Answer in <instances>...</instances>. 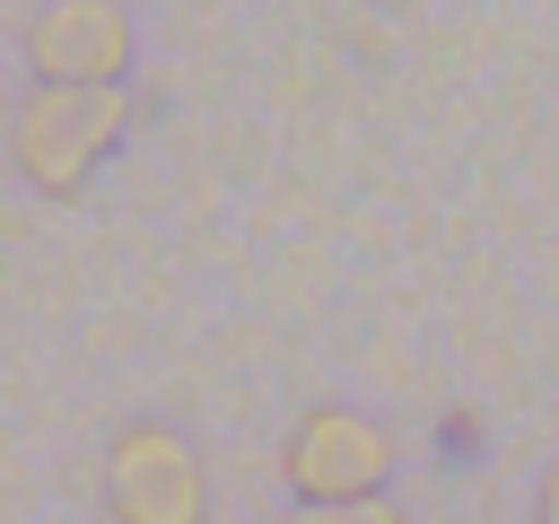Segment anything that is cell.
I'll use <instances>...</instances> for the list:
<instances>
[{"mask_svg":"<svg viewBox=\"0 0 559 524\" xmlns=\"http://www.w3.org/2000/svg\"><path fill=\"white\" fill-rule=\"evenodd\" d=\"M533 524H559V463H550L542 489H533Z\"/></svg>","mask_w":559,"mask_h":524,"instance_id":"8992f818","label":"cell"},{"mask_svg":"<svg viewBox=\"0 0 559 524\" xmlns=\"http://www.w3.org/2000/svg\"><path fill=\"white\" fill-rule=\"evenodd\" d=\"M105 515L114 524H210V472L183 428L131 419L105 445Z\"/></svg>","mask_w":559,"mask_h":524,"instance_id":"7a4b0ae2","label":"cell"},{"mask_svg":"<svg viewBox=\"0 0 559 524\" xmlns=\"http://www.w3.org/2000/svg\"><path fill=\"white\" fill-rule=\"evenodd\" d=\"M140 35L122 0H44L26 17V70L35 87H122Z\"/></svg>","mask_w":559,"mask_h":524,"instance_id":"277c9868","label":"cell"},{"mask_svg":"<svg viewBox=\"0 0 559 524\" xmlns=\"http://www.w3.org/2000/svg\"><path fill=\"white\" fill-rule=\"evenodd\" d=\"M280 480L297 489V507H332V498H384L393 489V437L367 410L314 402L288 445H280Z\"/></svg>","mask_w":559,"mask_h":524,"instance_id":"3957f363","label":"cell"},{"mask_svg":"<svg viewBox=\"0 0 559 524\" xmlns=\"http://www.w3.org/2000/svg\"><path fill=\"white\" fill-rule=\"evenodd\" d=\"M280 524H402L393 498H332V507H288Z\"/></svg>","mask_w":559,"mask_h":524,"instance_id":"5b68a950","label":"cell"},{"mask_svg":"<svg viewBox=\"0 0 559 524\" xmlns=\"http://www.w3.org/2000/svg\"><path fill=\"white\" fill-rule=\"evenodd\" d=\"M122 131H131L122 87H35V96L17 105L9 148H17V175H26L35 192L79 201V192L96 183V166L122 148Z\"/></svg>","mask_w":559,"mask_h":524,"instance_id":"6da1fadb","label":"cell"}]
</instances>
